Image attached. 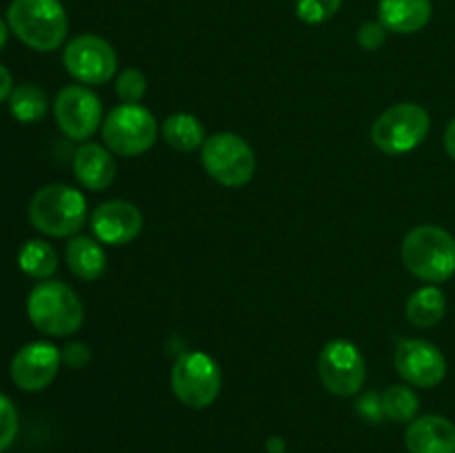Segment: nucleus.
<instances>
[{"instance_id":"f257e3e1","label":"nucleus","mask_w":455,"mask_h":453,"mask_svg":"<svg viewBox=\"0 0 455 453\" xmlns=\"http://www.w3.org/2000/svg\"><path fill=\"white\" fill-rule=\"evenodd\" d=\"M400 253L404 266L425 282L440 284L455 275V238L443 226H413L404 235Z\"/></svg>"},{"instance_id":"f03ea898","label":"nucleus","mask_w":455,"mask_h":453,"mask_svg":"<svg viewBox=\"0 0 455 453\" xmlns=\"http://www.w3.org/2000/svg\"><path fill=\"white\" fill-rule=\"evenodd\" d=\"M7 25L20 43L36 52H53L69 31L60 0H13L7 9Z\"/></svg>"},{"instance_id":"7ed1b4c3","label":"nucleus","mask_w":455,"mask_h":453,"mask_svg":"<svg viewBox=\"0 0 455 453\" xmlns=\"http://www.w3.org/2000/svg\"><path fill=\"white\" fill-rule=\"evenodd\" d=\"M27 315L40 333L65 338L84 322V306L71 287L58 280H43L27 298Z\"/></svg>"},{"instance_id":"20e7f679","label":"nucleus","mask_w":455,"mask_h":453,"mask_svg":"<svg viewBox=\"0 0 455 453\" xmlns=\"http://www.w3.org/2000/svg\"><path fill=\"white\" fill-rule=\"evenodd\" d=\"M29 220L40 234L52 238L76 235L87 222V200L69 185H47L29 203Z\"/></svg>"},{"instance_id":"39448f33","label":"nucleus","mask_w":455,"mask_h":453,"mask_svg":"<svg viewBox=\"0 0 455 453\" xmlns=\"http://www.w3.org/2000/svg\"><path fill=\"white\" fill-rule=\"evenodd\" d=\"M429 111L418 102H398L376 118L371 140L382 154L403 155L413 151L429 136Z\"/></svg>"},{"instance_id":"423d86ee","label":"nucleus","mask_w":455,"mask_h":453,"mask_svg":"<svg viewBox=\"0 0 455 453\" xmlns=\"http://www.w3.org/2000/svg\"><path fill=\"white\" fill-rule=\"evenodd\" d=\"M222 389V373L204 351H185L172 367V391L185 407L204 409L216 402Z\"/></svg>"},{"instance_id":"0eeeda50","label":"nucleus","mask_w":455,"mask_h":453,"mask_svg":"<svg viewBox=\"0 0 455 453\" xmlns=\"http://www.w3.org/2000/svg\"><path fill=\"white\" fill-rule=\"evenodd\" d=\"M203 167L222 187H243L256 173V154L243 136L220 131L203 145Z\"/></svg>"},{"instance_id":"6e6552de","label":"nucleus","mask_w":455,"mask_h":453,"mask_svg":"<svg viewBox=\"0 0 455 453\" xmlns=\"http://www.w3.org/2000/svg\"><path fill=\"white\" fill-rule=\"evenodd\" d=\"M105 147L116 155L133 158L147 154L158 140V123L142 105H120L102 123Z\"/></svg>"},{"instance_id":"1a4fd4ad","label":"nucleus","mask_w":455,"mask_h":453,"mask_svg":"<svg viewBox=\"0 0 455 453\" xmlns=\"http://www.w3.org/2000/svg\"><path fill=\"white\" fill-rule=\"evenodd\" d=\"M318 376L329 393L349 398L358 393L367 382V362L354 342L336 338L320 351Z\"/></svg>"},{"instance_id":"9d476101","label":"nucleus","mask_w":455,"mask_h":453,"mask_svg":"<svg viewBox=\"0 0 455 453\" xmlns=\"http://www.w3.org/2000/svg\"><path fill=\"white\" fill-rule=\"evenodd\" d=\"M67 74L80 84H105L118 69V56L111 43L96 34H83L69 40L62 53Z\"/></svg>"},{"instance_id":"9b49d317","label":"nucleus","mask_w":455,"mask_h":453,"mask_svg":"<svg viewBox=\"0 0 455 453\" xmlns=\"http://www.w3.org/2000/svg\"><path fill=\"white\" fill-rule=\"evenodd\" d=\"M53 115L67 138L87 140L102 123L100 98L84 84H69L58 91L53 100Z\"/></svg>"},{"instance_id":"f8f14e48","label":"nucleus","mask_w":455,"mask_h":453,"mask_svg":"<svg viewBox=\"0 0 455 453\" xmlns=\"http://www.w3.org/2000/svg\"><path fill=\"white\" fill-rule=\"evenodd\" d=\"M395 369L413 386L434 389L447 376V360L443 351L420 338L403 340L395 349Z\"/></svg>"},{"instance_id":"ddd939ff","label":"nucleus","mask_w":455,"mask_h":453,"mask_svg":"<svg viewBox=\"0 0 455 453\" xmlns=\"http://www.w3.org/2000/svg\"><path fill=\"white\" fill-rule=\"evenodd\" d=\"M62 354L52 342H29L12 360V380L22 391H43L56 380Z\"/></svg>"},{"instance_id":"4468645a","label":"nucleus","mask_w":455,"mask_h":453,"mask_svg":"<svg viewBox=\"0 0 455 453\" xmlns=\"http://www.w3.org/2000/svg\"><path fill=\"white\" fill-rule=\"evenodd\" d=\"M92 231L98 242L120 247L129 244L142 234L145 218L140 209L127 200H107L98 204L92 213Z\"/></svg>"},{"instance_id":"2eb2a0df","label":"nucleus","mask_w":455,"mask_h":453,"mask_svg":"<svg viewBox=\"0 0 455 453\" xmlns=\"http://www.w3.org/2000/svg\"><path fill=\"white\" fill-rule=\"evenodd\" d=\"M404 444L409 453H455V425L435 413L420 416L409 422Z\"/></svg>"},{"instance_id":"dca6fc26","label":"nucleus","mask_w":455,"mask_h":453,"mask_svg":"<svg viewBox=\"0 0 455 453\" xmlns=\"http://www.w3.org/2000/svg\"><path fill=\"white\" fill-rule=\"evenodd\" d=\"M74 176L89 191L109 189L116 178L114 155L98 142H84L74 155Z\"/></svg>"},{"instance_id":"f3484780","label":"nucleus","mask_w":455,"mask_h":453,"mask_svg":"<svg viewBox=\"0 0 455 453\" xmlns=\"http://www.w3.org/2000/svg\"><path fill=\"white\" fill-rule=\"evenodd\" d=\"M434 13L431 0H380L378 20L394 34H416L425 29Z\"/></svg>"},{"instance_id":"a211bd4d","label":"nucleus","mask_w":455,"mask_h":453,"mask_svg":"<svg viewBox=\"0 0 455 453\" xmlns=\"http://www.w3.org/2000/svg\"><path fill=\"white\" fill-rule=\"evenodd\" d=\"M102 242L87 238V235H76L69 240L65 249V260L71 274L80 280H98L107 269V256Z\"/></svg>"},{"instance_id":"6ab92c4d","label":"nucleus","mask_w":455,"mask_h":453,"mask_svg":"<svg viewBox=\"0 0 455 453\" xmlns=\"http://www.w3.org/2000/svg\"><path fill=\"white\" fill-rule=\"evenodd\" d=\"M404 311H407V320L413 324V327L418 329L435 327V324L444 318V311H447V298H444L443 289H438L435 284H427V287H420L418 291L411 293Z\"/></svg>"},{"instance_id":"aec40b11","label":"nucleus","mask_w":455,"mask_h":453,"mask_svg":"<svg viewBox=\"0 0 455 453\" xmlns=\"http://www.w3.org/2000/svg\"><path fill=\"white\" fill-rule=\"evenodd\" d=\"M163 138L172 149L189 154L207 142L204 124L191 114H172L163 123Z\"/></svg>"},{"instance_id":"412c9836","label":"nucleus","mask_w":455,"mask_h":453,"mask_svg":"<svg viewBox=\"0 0 455 453\" xmlns=\"http://www.w3.org/2000/svg\"><path fill=\"white\" fill-rule=\"evenodd\" d=\"M18 266L29 278L49 280L58 269L56 249L44 240H29L18 251Z\"/></svg>"},{"instance_id":"4be33fe9","label":"nucleus","mask_w":455,"mask_h":453,"mask_svg":"<svg viewBox=\"0 0 455 453\" xmlns=\"http://www.w3.org/2000/svg\"><path fill=\"white\" fill-rule=\"evenodd\" d=\"M9 109L18 123H38L44 118L49 109L47 93L38 84H20L9 96Z\"/></svg>"},{"instance_id":"5701e85b","label":"nucleus","mask_w":455,"mask_h":453,"mask_svg":"<svg viewBox=\"0 0 455 453\" xmlns=\"http://www.w3.org/2000/svg\"><path fill=\"white\" fill-rule=\"evenodd\" d=\"M418 409H420V400L411 386L394 385L382 393V411L389 420L400 422V425L413 422L418 417Z\"/></svg>"},{"instance_id":"b1692460","label":"nucleus","mask_w":455,"mask_h":453,"mask_svg":"<svg viewBox=\"0 0 455 453\" xmlns=\"http://www.w3.org/2000/svg\"><path fill=\"white\" fill-rule=\"evenodd\" d=\"M345 0H296V13L307 25H323L340 12Z\"/></svg>"},{"instance_id":"393cba45","label":"nucleus","mask_w":455,"mask_h":453,"mask_svg":"<svg viewBox=\"0 0 455 453\" xmlns=\"http://www.w3.org/2000/svg\"><path fill=\"white\" fill-rule=\"evenodd\" d=\"M116 93L123 100V105H138L147 93V78L140 69H124L116 78Z\"/></svg>"},{"instance_id":"a878e982","label":"nucleus","mask_w":455,"mask_h":453,"mask_svg":"<svg viewBox=\"0 0 455 453\" xmlns=\"http://www.w3.org/2000/svg\"><path fill=\"white\" fill-rule=\"evenodd\" d=\"M18 435V411L12 400L0 393V453L7 451Z\"/></svg>"},{"instance_id":"bb28decb","label":"nucleus","mask_w":455,"mask_h":453,"mask_svg":"<svg viewBox=\"0 0 455 453\" xmlns=\"http://www.w3.org/2000/svg\"><path fill=\"white\" fill-rule=\"evenodd\" d=\"M355 38H358V44L363 49L376 52V49H380L387 43V27L380 20H367L360 25Z\"/></svg>"},{"instance_id":"cd10ccee","label":"nucleus","mask_w":455,"mask_h":453,"mask_svg":"<svg viewBox=\"0 0 455 453\" xmlns=\"http://www.w3.org/2000/svg\"><path fill=\"white\" fill-rule=\"evenodd\" d=\"M60 354H62V362L69 364L71 369L84 367V364L89 362V358H92L89 346L83 345V342H69V345L65 346V351H60Z\"/></svg>"},{"instance_id":"c85d7f7f","label":"nucleus","mask_w":455,"mask_h":453,"mask_svg":"<svg viewBox=\"0 0 455 453\" xmlns=\"http://www.w3.org/2000/svg\"><path fill=\"white\" fill-rule=\"evenodd\" d=\"M358 411L364 420L369 422H380L385 417V411H382V395L378 393H367L358 402Z\"/></svg>"},{"instance_id":"c756f323","label":"nucleus","mask_w":455,"mask_h":453,"mask_svg":"<svg viewBox=\"0 0 455 453\" xmlns=\"http://www.w3.org/2000/svg\"><path fill=\"white\" fill-rule=\"evenodd\" d=\"M13 91V80H12V74H9V69L4 65H0V102L7 100L9 96H12Z\"/></svg>"},{"instance_id":"7c9ffc66","label":"nucleus","mask_w":455,"mask_h":453,"mask_svg":"<svg viewBox=\"0 0 455 453\" xmlns=\"http://www.w3.org/2000/svg\"><path fill=\"white\" fill-rule=\"evenodd\" d=\"M444 149L455 160V118L447 124V131H444Z\"/></svg>"},{"instance_id":"2f4dec72","label":"nucleus","mask_w":455,"mask_h":453,"mask_svg":"<svg viewBox=\"0 0 455 453\" xmlns=\"http://www.w3.org/2000/svg\"><path fill=\"white\" fill-rule=\"evenodd\" d=\"M267 447H269L271 453H283L284 451V442L280 438H271L269 442H267Z\"/></svg>"},{"instance_id":"473e14b6","label":"nucleus","mask_w":455,"mask_h":453,"mask_svg":"<svg viewBox=\"0 0 455 453\" xmlns=\"http://www.w3.org/2000/svg\"><path fill=\"white\" fill-rule=\"evenodd\" d=\"M4 44H7V22L0 18V49H3Z\"/></svg>"}]
</instances>
